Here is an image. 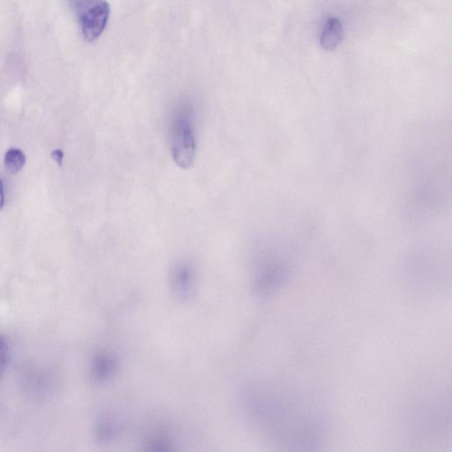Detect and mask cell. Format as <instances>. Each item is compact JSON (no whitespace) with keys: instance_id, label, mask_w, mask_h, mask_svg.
Listing matches in <instances>:
<instances>
[{"instance_id":"6da1fadb","label":"cell","mask_w":452,"mask_h":452,"mask_svg":"<svg viewBox=\"0 0 452 452\" xmlns=\"http://www.w3.org/2000/svg\"><path fill=\"white\" fill-rule=\"evenodd\" d=\"M171 149L173 160L179 167L193 166L197 152L193 105L183 102L173 110L170 121Z\"/></svg>"},{"instance_id":"7a4b0ae2","label":"cell","mask_w":452,"mask_h":452,"mask_svg":"<svg viewBox=\"0 0 452 452\" xmlns=\"http://www.w3.org/2000/svg\"><path fill=\"white\" fill-rule=\"evenodd\" d=\"M79 23L82 34L88 41L99 38L108 23L110 5L105 0H75Z\"/></svg>"},{"instance_id":"3957f363","label":"cell","mask_w":452,"mask_h":452,"mask_svg":"<svg viewBox=\"0 0 452 452\" xmlns=\"http://www.w3.org/2000/svg\"><path fill=\"white\" fill-rule=\"evenodd\" d=\"M344 29L341 21L337 18H329L326 21L321 36V45L325 51H335L343 39Z\"/></svg>"},{"instance_id":"277c9868","label":"cell","mask_w":452,"mask_h":452,"mask_svg":"<svg viewBox=\"0 0 452 452\" xmlns=\"http://www.w3.org/2000/svg\"><path fill=\"white\" fill-rule=\"evenodd\" d=\"M25 163V155L21 149H10L5 154V166L12 173H19Z\"/></svg>"},{"instance_id":"5b68a950","label":"cell","mask_w":452,"mask_h":452,"mask_svg":"<svg viewBox=\"0 0 452 452\" xmlns=\"http://www.w3.org/2000/svg\"><path fill=\"white\" fill-rule=\"evenodd\" d=\"M9 347L7 338L0 336V380L5 374L8 363Z\"/></svg>"},{"instance_id":"8992f818","label":"cell","mask_w":452,"mask_h":452,"mask_svg":"<svg viewBox=\"0 0 452 452\" xmlns=\"http://www.w3.org/2000/svg\"><path fill=\"white\" fill-rule=\"evenodd\" d=\"M51 158H53L55 162H56L60 166H62L64 153L61 149H55V151H53V153H51Z\"/></svg>"},{"instance_id":"52a82bcc","label":"cell","mask_w":452,"mask_h":452,"mask_svg":"<svg viewBox=\"0 0 452 452\" xmlns=\"http://www.w3.org/2000/svg\"><path fill=\"white\" fill-rule=\"evenodd\" d=\"M5 203L4 186H3L2 180L0 179V210H2Z\"/></svg>"}]
</instances>
